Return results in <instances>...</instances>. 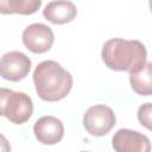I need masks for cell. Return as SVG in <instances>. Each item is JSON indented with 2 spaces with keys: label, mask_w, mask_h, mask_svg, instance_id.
<instances>
[{
  "label": "cell",
  "mask_w": 152,
  "mask_h": 152,
  "mask_svg": "<svg viewBox=\"0 0 152 152\" xmlns=\"http://www.w3.org/2000/svg\"><path fill=\"white\" fill-rule=\"evenodd\" d=\"M101 57L109 69L133 74L145 65L147 51L140 40L112 38L103 44Z\"/></svg>",
  "instance_id": "1"
},
{
  "label": "cell",
  "mask_w": 152,
  "mask_h": 152,
  "mask_svg": "<svg viewBox=\"0 0 152 152\" xmlns=\"http://www.w3.org/2000/svg\"><path fill=\"white\" fill-rule=\"evenodd\" d=\"M115 152H151L150 139L138 132L128 128L119 129L112 139Z\"/></svg>",
  "instance_id": "7"
},
{
  "label": "cell",
  "mask_w": 152,
  "mask_h": 152,
  "mask_svg": "<svg viewBox=\"0 0 152 152\" xmlns=\"http://www.w3.org/2000/svg\"><path fill=\"white\" fill-rule=\"evenodd\" d=\"M81 152H89V151H81Z\"/></svg>",
  "instance_id": "14"
},
{
  "label": "cell",
  "mask_w": 152,
  "mask_h": 152,
  "mask_svg": "<svg viewBox=\"0 0 152 152\" xmlns=\"http://www.w3.org/2000/svg\"><path fill=\"white\" fill-rule=\"evenodd\" d=\"M31 69V59L20 51H10L0 58V76L17 82L25 78Z\"/></svg>",
  "instance_id": "5"
},
{
  "label": "cell",
  "mask_w": 152,
  "mask_h": 152,
  "mask_svg": "<svg viewBox=\"0 0 152 152\" xmlns=\"http://www.w3.org/2000/svg\"><path fill=\"white\" fill-rule=\"evenodd\" d=\"M38 96L49 102L64 99L72 88V76L56 61L40 62L33 72Z\"/></svg>",
  "instance_id": "2"
},
{
  "label": "cell",
  "mask_w": 152,
  "mask_h": 152,
  "mask_svg": "<svg viewBox=\"0 0 152 152\" xmlns=\"http://www.w3.org/2000/svg\"><path fill=\"white\" fill-rule=\"evenodd\" d=\"M32 113L33 102L27 94L0 88V116L7 118L13 124L21 125L31 118Z\"/></svg>",
  "instance_id": "3"
},
{
  "label": "cell",
  "mask_w": 152,
  "mask_h": 152,
  "mask_svg": "<svg viewBox=\"0 0 152 152\" xmlns=\"http://www.w3.org/2000/svg\"><path fill=\"white\" fill-rule=\"evenodd\" d=\"M42 6V0H0L1 14H32Z\"/></svg>",
  "instance_id": "11"
},
{
  "label": "cell",
  "mask_w": 152,
  "mask_h": 152,
  "mask_svg": "<svg viewBox=\"0 0 152 152\" xmlns=\"http://www.w3.org/2000/svg\"><path fill=\"white\" fill-rule=\"evenodd\" d=\"M43 15L52 24H66L75 19L77 8L71 1H50L44 7Z\"/></svg>",
  "instance_id": "9"
},
{
  "label": "cell",
  "mask_w": 152,
  "mask_h": 152,
  "mask_svg": "<svg viewBox=\"0 0 152 152\" xmlns=\"http://www.w3.org/2000/svg\"><path fill=\"white\" fill-rule=\"evenodd\" d=\"M53 42L55 36L51 27L40 23L28 25L23 32V43L33 53H44L49 51Z\"/></svg>",
  "instance_id": "6"
},
{
  "label": "cell",
  "mask_w": 152,
  "mask_h": 152,
  "mask_svg": "<svg viewBox=\"0 0 152 152\" xmlns=\"http://www.w3.org/2000/svg\"><path fill=\"white\" fill-rule=\"evenodd\" d=\"M33 133L39 142L44 145H56L64 135V126L59 119L46 115L34 122Z\"/></svg>",
  "instance_id": "8"
},
{
  "label": "cell",
  "mask_w": 152,
  "mask_h": 152,
  "mask_svg": "<svg viewBox=\"0 0 152 152\" xmlns=\"http://www.w3.org/2000/svg\"><path fill=\"white\" fill-rule=\"evenodd\" d=\"M116 118L113 109L104 104H95L87 109L83 115V126L90 135H106L115 125Z\"/></svg>",
  "instance_id": "4"
},
{
  "label": "cell",
  "mask_w": 152,
  "mask_h": 152,
  "mask_svg": "<svg viewBox=\"0 0 152 152\" xmlns=\"http://www.w3.org/2000/svg\"><path fill=\"white\" fill-rule=\"evenodd\" d=\"M151 103H144L138 109V119L141 125H144L146 128H151Z\"/></svg>",
  "instance_id": "12"
},
{
  "label": "cell",
  "mask_w": 152,
  "mask_h": 152,
  "mask_svg": "<svg viewBox=\"0 0 152 152\" xmlns=\"http://www.w3.org/2000/svg\"><path fill=\"white\" fill-rule=\"evenodd\" d=\"M0 152H11V145L2 134H0Z\"/></svg>",
  "instance_id": "13"
},
{
  "label": "cell",
  "mask_w": 152,
  "mask_h": 152,
  "mask_svg": "<svg viewBox=\"0 0 152 152\" xmlns=\"http://www.w3.org/2000/svg\"><path fill=\"white\" fill-rule=\"evenodd\" d=\"M152 64L146 62L145 65L137 72L129 74V83L132 89L142 96H150L152 94V80H151Z\"/></svg>",
  "instance_id": "10"
}]
</instances>
